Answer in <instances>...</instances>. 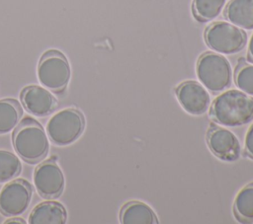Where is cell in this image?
Here are the masks:
<instances>
[{
    "mask_svg": "<svg viewBox=\"0 0 253 224\" xmlns=\"http://www.w3.org/2000/svg\"><path fill=\"white\" fill-rule=\"evenodd\" d=\"M211 115L224 126L245 124L253 118V98L242 91H225L212 102Z\"/></svg>",
    "mask_w": 253,
    "mask_h": 224,
    "instance_id": "cell-1",
    "label": "cell"
},
{
    "mask_svg": "<svg viewBox=\"0 0 253 224\" xmlns=\"http://www.w3.org/2000/svg\"><path fill=\"white\" fill-rule=\"evenodd\" d=\"M18 155L29 163H37L48 152V140L43 127L34 118L25 117L17 125L12 136Z\"/></svg>",
    "mask_w": 253,
    "mask_h": 224,
    "instance_id": "cell-2",
    "label": "cell"
},
{
    "mask_svg": "<svg viewBox=\"0 0 253 224\" xmlns=\"http://www.w3.org/2000/svg\"><path fill=\"white\" fill-rule=\"evenodd\" d=\"M197 76L204 87L217 93L230 86L232 68L225 56L218 53L206 52L198 60Z\"/></svg>",
    "mask_w": 253,
    "mask_h": 224,
    "instance_id": "cell-3",
    "label": "cell"
},
{
    "mask_svg": "<svg viewBox=\"0 0 253 224\" xmlns=\"http://www.w3.org/2000/svg\"><path fill=\"white\" fill-rule=\"evenodd\" d=\"M84 126L83 114L75 109L67 108L49 118L46 131L53 143L65 146L73 143L82 134Z\"/></svg>",
    "mask_w": 253,
    "mask_h": 224,
    "instance_id": "cell-4",
    "label": "cell"
},
{
    "mask_svg": "<svg viewBox=\"0 0 253 224\" xmlns=\"http://www.w3.org/2000/svg\"><path fill=\"white\" fill-rule=\"evenodd\" d=\"M70 66L66 57L57 50H48L41 58L38 78L42 85L53 92L63 91L70 79Z\"/></svg>",
    "mask_w": 253,
    "mask_h": 224,
    "instance_id": "cell-5",
    "label": "cell"
},
{
    "mask_svg": "<svg viewBox=\"0 0 253 224\" xmlns=\"http://www.w3.org/2000/svg\"><path fill=\"white\" fill-rule=\"evenodd\" d=\"M208 46L217 53L233 54L246 43V34L241 28L227 22H215L205 33Z\"/></svg>",
    "mask_w": 253,
    "mask_h": 224,
    "instance_id": "cell-6",
    "label": "cell"
},
{
    "mask_svg": "<svg viewBox=\"0 0 253 224\" xmlns=\"http://www.w3.org/2000/svg\"><path fill=\"white\" fill-rule=\"evenodd\" d=\"M32 187L27 181L14 180L0 191V211L6 216H17L25 212L31 202Z\"/></svg>",
    "mask_w": 253,
    "mask_h": 224,
    "instance_id": "cell-7",
    "label": "cell"
},
{
    "mask_svg": "<svg viewBox=\"0 0 253 224\" xmlns=\"http://www.w3.org/2000/svg\"><path fill=\"white\" fill-rule=\"evenodd\" d=\"M34 185L42 197H57L65 185L63 173L53 160H47L37 167L34 173Z\"/></svg>",
    "mask_w": 253,
    "mask_h": 224,
    "instance_id": "cell-8",
    "label": "cell"
},
{
    "mask_svg": "<svg viewBox=\"0 0 253 224\" xmlns=\"http://www.w3.org/2000/svg\"><path fill=\"white\" fill-rule=\"evenodd\" d=\"M176 97L182 108L191 114L204 113L211 103L206 87L196 81H186L176 89Z\"/></svg>",
    "mask_w": 253,
    "mask_h": 224,
    "instance_id": "cell-9",
    "label": "cell"
},
{
    "mask_svg": "<svg viewBox=\"0 0 253 224\" xmlns=\"http://www.w3.org/2000/svg\"><path fill=\"white\" fill-rule=\"evenodd\" d=\"M207 142L212 153L224 161L238 158L240 144L233 132L226 128L214 126L209 130Z\"/></svg>",
    "mask_w": 253,
    "mask_h": 224,
    "instance_id": "cell-10",
    "label": "cell"
},
{
    "mask_svg": "<svg viewBox=\"0 0 253 224\" xmlns=\"http://www.w3.org/2000/svg\"><path fill=\"white\" fill-rule=\"evenodd\" d=\"M21 101L24 108L37 116L47 115L56 106V100L52 94L37 85L26 87L21 93Z\"/></svg>",
    "mask_w": 253,
    "mask_h": 224,
    "instance_id": "cell-11",
    "label": "cell"
},
{
    "mask_svg": "<svg viewBox=\"0 0 253 224\" xmlns=\"http://www.w3.org/2000/svg\"><path fill=\"white\" fill-rule=\"evenodd\" d=\"M67 213L63 205L55 201H45L34 207L29 215L31 224H63Z\"/></svg>",
    "mask_w": 253,
    "mask_h": 224,
    "instance_id": "cell-12",
    "label": "cell"
},
{
    "mask_svg": "<svg viewBox=\"0 0 253 224\" xmlns=\"http://www.w3.org/2000/svg\"><path fill=\"white\" fill-rule=\"evenodd\" d=\"M224 15L233 25L245 29H253V0H230Z\"/></svg>",
    "mask_w": 253,
    "mask_h": 224,
    "instance_id": "cell-13",
    "label": "cell"
},
{
    "mask_svg": "<svg viewBox=\"0 0 253 224\" xmlns=\"http://www.w3.org/2000/svg\"><path fill=\"white\" fill-rule=\"evenodd\" d=\"M121 222L124 224H154L157 217L152 208L141 201L127 202L121 211Z\"/></svg>",
    "mask_w": 253,
    "mask_h": 224,
    "instance_id": "cell-14",
    "label": "cell"
},
{
    "mask_svg": "<svg viewBox=\"0 0 253 224\" xmlns=\"http://www.w3.org/2000/svg\"><path fill=\"white\" fill-rule=\"evenodd\" d=\"M22 110L19 103L13 99H4L0 101V133L12 131L20 117Z\"/></svg>",
    "mask_w": 253,
    "mask_h": 224,
    "instance_id": "cell-15",
    "label": "cell"
},
{
    "mask_svg": "<svg viewBox=\"0 0 253 224\" xmlns=\"http://www.w3.org/2000/svg\"><path fill=\"white\" fill-rule=\"evenodd\" d=\"M234 212L239 220L253 221V183L245 186L236 195Z\"/></svg>",
    "mask_w": 253,
    "mask_h": 224,
    "instance_id": "cell-16",
    "label": "cell"
},
{
    "mask_svg": "<svg viewBox=\"0 0 253 224\" xmlns=\"http://www.w3.org/2000/svg\"><path fill=\"white\" fill-rule=\"evenodd\" d=\"M226 0H193V11L203 21L215 19L221 13Z\"/></svg>",
    "mask_w": 253,
    "mask_h": 224,
    "instance_id": "cell-17",
    "label": "cell"
},
{
    "mask_svg": "<svg viewBox=\"0 0 253 224\" xmlns=\"http://www.w3.org/2000/svg\"><path fill=\"white\" fill-rule=\"evenodd\" d=\"M21 172L19 158L10 151L0 149V183L15 179Z\"/></svg>",
    "mask_w": 253,
    "mask_h": 224,
    "instance_id": "cell-18",
    "label": "cell"
},
{
    "mask_svg": "<svg viewBox=\"0 0 253 224\" xmlns=\"http://www.w3.org/2000/svg\"><path fill=\"white\" fill-rule=\"evenodd\" d=\"M236 86L245 94L253 95V65L240 64L235 72Z\"/></svg>",
    "mask_w": 253,
    "mask_h": 224,
    "instance_id": "cell-19",
    "label": "cell"
},
{
    "mask_svg": "<svg viewBox=\"0 0 253 224\" xmlns=\"http://www.w3.org/2000/svg\"><path fill=\"white\" fill-rule=\"evenodd\" d=\"M245 150L250 157L253 158V124L248 129L245 135Z\"/></svg>",
    "mask_w": 253,
    "mask_h": 224,
    "instance_id": "cell-20",
    "label": "cell"
},
{
    "mask_svg": "<svg viewBox=\"0 0 253 224\" xmlns=\"http://www.w3.org/2000/svg\"><path fill=\"white\" fill-rule=\"evenodd\" d=\"M248 56L253 61V34H252V36L249 39V43H248Z\"/></svg>",
    "mask_w": 253,
    "mask_h": 224,
    "instance_id": "cell-21",
    "label": "cell"
},
{
    "mask_svg": "<svg viewBox=\"0 0 253 224\" xmlns=\"http://www.w3.org/2000/svg\"><path fill=\"white\" fill-rule=\"evenodd\" d=\"M11 222H19V223H25V220H23L22 218H12V219H8L6 221V223H11Z\"/></svg>",
    "mask_w": 253,
    "mask_h": 224,
    "instance_id": "cell-22",
    "label": "cell"
}]
</instances>
